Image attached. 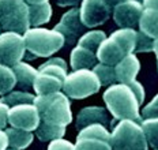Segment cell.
<instances>
[{
  "instance_id": "cell-1",
  "label": "cell",
  "mask_w": 158,
  "mask_h": 150,
  "mask_svg": "<svg viewBox=\"0 0 158 150\" xmlns=\"http://www.w3.org/2000/svg\"><path fill=\"white\" fill-rule=\"evenodd\" d=\"M104 101L108 110L116 120H132L139 122V101L128 85L114 83L104 93Z\"/></svg>"
},
{
  "instance_id": "cell-2",
  "label": "cell",
  "mask_w": 158,
  "mask_h": 150,
  "mask_svg": "<svg viewBox=\"0 0 158 150\" xmlns=\"http://www.w3.org/2000/svg\"><path fill=\"white\" fill-rule=\"evenodd\" d=\"M34 106L38 110L40 120L45 123L68 126L72 122L71 102L61 92L49 96H37L34 98Z\"/></svg>"
},
{
  "instance_id": "cell-3",
  "label": "cell",
  "mask_w": 158,
  "mask_h": 150,
  "mask_svg": "<svg viewBox=\"0 0 158 150\" xmlns=\"http://www.w3.org/2000/svg\"><path fill=\"white\" fill-rule=\"evenodd\" d=\"M25 48L33 57H48L64 47V37L56 30L44 27L29 29L22 35Z\"/></svg>"
},
{
  "instance_id": "cell-4",
  "label": "cell",
  "mask_w": 158,
  "mask_h": 150,
  "mask_svg": "<svg viewBox=\"0 0 158 150\" xmlns=\"http://www.w3.org/2000/svg\"><path fill=\"white\" fill-rule=\"evenodd\" d=\"M112 150H149L140 124L132 120H120L110 134Z\"/></svg>"
},
{
  "instance_id": "cell-5",
  "label": "cell",
  "mask_w": 158,
  "mask_h": 150,
  "mask_svg": "<svg viewBox=\"0 0 158 150\" xmlns=\"http://www.w3.org/2000/svg\"><path fill=\"white\" fill-rule=\"evenodd\" d=\"M0 27L6 31L25 34L30 29L27 3L25 0H0Z\"/></svg>"
},
{
  "instance_id": "cell-6",
  "label": "cell",
  "mask_w": 158,
  "mask_h": 150,
  "mask_svg": "<svg viewBox=\"0 0 158 150\" xmlns=\"http://www.w3.org/2000/svg\"><path fill=\"white\" fill-rule=\"evenodd\" d=\"M61 89L67 97L81 100L98 93L101 83L91 70H77L67 74Z\"/></svg>"
},
{
  "instance_id": "cell-7",
  "label": "cell",
  "mask_w": 158,
  "mask_h": 150,
  "mask_svg": "<svg viewBox=\"0 0 158 150\" xmlns=\"http://www.w3.org/2000/svg\"><path fill=\"white\" fill-rule=\"evenodd\" d=\"M25 42L21 34L4 31L0 34V64L6 67H14L25 57Z\"/></svg>"
},
{
  "instance_id": "cell-8",
  "label": "cell",
  "mask_w": 158,
  "mask_h": 150,
  "mask_svg": "<svg viewBox=\"0 0 158 150\" xmlns=\"http://www.w3.org/2000/svg\"><path fill=\"white\" fill-rule=\"evenodd\" d=\"M86 26L81 22L79 18V8H71L61 17V21L53 27L57 33L64 37V44L72 47L78 42V40L86 33Z\"/></svg>"
},
{
  "instance_id": "cell-9",
  "label": "cell",
  "mask_w": 158,
  "mask_h": 150,
  "mask_svg": "<svg viewBox=\"0 0 158 150\" xmlns=\"http://www.w3.org/2000/svg\"><path fill=\"white\" fill-rule=\"evenodd\" d=\"M7 123L14 128L25 131H35L40 124V115L34 104H22L8 109Z\"/></svg>"
},
{
  "instance_id": "cell-10",
  "label": "cell",
  "mask_w": 158,
  "mask_h": 150,
  "mask_svg": "<svg viewBox=\"0 0 158 150\" xmlns=\"http://www.w3.org/2000/svg\"><path fill=\"white\" fill-rule=\"evenodd\" d=\"M110 17V7L104 0H82L79 18L86 27H97Z\"/></svg>"
},
{
  "instance_id": "cell-11",
  "label": "cell",
  "mask_w": 158,
  "mask_h": 150,
  "mask_svg": "<svg viewBox=\"0 0 158 150\" xmlns=\"http://www.w3.org/2000/svg\"><path fill=\"white\" fill-rule=\"evenodd\" d=\"M143 6L138 0H128L113 8V19L121 29H135L139 25Z\"/></svg>"
},
{
  "instance_id": "cell-12",
  "label": "cell",
  "mask_w": 158,
  "mask_h": 150,
  "mask_svg": "<svg viewBox=\"0 0 158 150\" xmlns=\"http://www.w3.org/2000/svg\"><path fill=\"white\" fill-rule=\"evenodd\" d=\"M126 56H128L127 51L112 37L105 38L97 51V60L101 64L110 67H114Z\"/></svg>"
},
{
  "instance_id": "cell-13",
  "label": "cell",
  "mask_w": 158,
  "mask_h": 150,
  "mask_svg": "<svg viewBox=\"0 0 158 150\" xmlns=\"http://www.w3.org/2000/svg\"><path fill=\"white\" fill-rule=\"evenodd\" d=\"M91 124H101L108 127L113 124V120H110V115L102 106H87L79 110L77 116V128L81 131L85 127Z\"/></svg>"
},
{
  "instance_id": "cell-14",
  "label": "cell",
  "mask_w": 158,
  "mask_h": 150,
  "mask_svg": "<svg viewBox=\"0 0 158 150\" xmlns=\"http://www.w3.org/2000/svg\"><path fill=\"white\" fill-rule=\"evenodd\" d=\"M140 70V63L135 53H131L126 56L120 63L114 66V73H116V81L118 83L128 85L130 82L135 81L138 73Z\"/></svg>"
},
{
  "instance_id": "cell-15",
  "label": "cell",
  "mask_w": 158,
  "mask_h": 150,
  "mask_svg": "<svg viewBox=\"0 0 158 150\" xmlns=\"http://www.w3.org/2000/svg\"><path fill=\"white\" fill-rule=\"evenodd\" d=\"M63 82L64 81L61 78L56 77V75L38 71L34 83H33V89L37 93V96H49V94L60 92L61 87H63Z\"/></svg>"
},
{
  "instance_id": "cell-16",
  "label": "cell",
  "mask_w": 158,
  "mask_h": 150,
  "mask_svg": "<svg viewBox=\"0 0 158 150\" xmlns=\"http://www.w3.org/2000/svg\"><path fill=\"white\" fill-rule=\"evenodd\" d=\"M12 73H14L15 81H16L15 86H18L19 89H21V92L22 90L27 92V90L33 89V83H34V79L38 73L34 67H31L30 64H27V63L21 61V63L15 64V66L12 67Z\"/></svg>"
},
{
  "instance_id": "cell-17",
  "label": "cell",
  "mask_w": 158,
  "mask_h": 150,
  "mask_svg": "<svg viewBox=\"0 0 158 150\" xmlns=\"http://www.w3.org/2000/svg\"><path fill=\"white\" fill-rule=\"evenodd\" d=\"M97 53L86 49L83 47H77L71 52V67L74 71L77 70H90L97 64Z\"/></svg>"
},
{
  "instance_id": "cell-18",
  "label": "cell",
  "mask_w": 158,
  "mask_h": 150,
  "mask_svg": "<svg viewBox=\"0 0 158 150\" xmlns=\"http://www.w3.org/2000/svg\"><path fill=\"white\" fill-rule=\"evenodd\" d=\"M139 31L150 37L151 40L158 38V10L143 8L142 17L139 19Z\"/></svg>"
},
{
  "instance_id": "cell-19",
  "label": "cell",
  "mask_w": 158,
  "mask_h": 150,
  "mask_svg": "<svg viewBox=\"0 0 158 150\" xmlns=\"http://www.w3.org/2000/svg\"><path fill=\"white\" fill-rule=\"evenodd\" d=\"M29 6V22L33 27H40L41 25L48 23L52 17V7L48 2L40 4H27Z\"/></svg>"
},
{
  "instance_id": "cell-20",
  "label": "cell",
  "mask_w": 158,
  "mask_h": 150,
  "mask_svg": "<svg viewBox=\"0 0 158 150\" xmlns=\"http://www.w3.org/2000/svg\"><path fill=\"white\" fill-rule=\"evenodd\" d=\"M6 135L8 139V148L16 149V150H23L33 142V132L30 131H25V130H19L14 128V127H10L6 128Z\"/></svg>"
},
{
  "instance_id": "cell-21",
  "label": "cell",
  "mask_w": 158,
  "mask_h": 150,
  "mask_svg": "<svg viewBox=\"0 0 158 150\" xmlns=\"http://www.w3.org/2000/svg\"><path fill=\"white\" fill-rule=\"evenodd\" d=\"M65 134V126H57V124H49L42 120H40V124L35 128V135L40 141H55V139L63 138Z\"/></svg>"
},
{
  "instance_id": "cell-22",
  "label": "cell",
  "mask_w": 158,
  "mask_h": 150,
  "mask_svg": "<svg viewBox=\"0 0 158 150\" xmlns=\"http://www.w3.org/2000/svg\"><path fill=\"white\" fill-rule=\"evenodd\" d=\"M112 38H114L128 55L135 52V45H136V30L135 29H118L114 33L110 34Z\"/></svg>"
},
{
  "instance_id": "cell-23",
  "label": "cell",
  "mask_w": 158,
  "mask_h": 150,
  "mask_svg": "<svg viewBox=\"0 0 158 150\" xmlns=\"http://www.w3.org/2000/svg\"><path fill=\"white\" fill-rule=\"evenodd\" d=\"M106 38L104 31L101 30H91V31H86L81 38L78 40V45L79 47H83L86 49L97 53L98 47L102 44V41Z\"/></svg>"
},
{
  "instance_id": "cell-24",
  "label": "cell",
  "mask_w": 158,
  "mask_h": 150,
  "mask_svg": "<svg viewBox=\"0 0 158 150\" xmlns=\"http://www.w3.org/2000/svg\"><path fill=\"white\" fill-rule=\"evenodd\" d=\"M35 96L29 92H21V90H16V92H10L8 94L3 96L0 98V102L6 104L8 108L15 105H22V104H34Z\"/></svg>"
},
{
  "instance_id": "cell-25",
  "label": "cell",
  "mask_w": 158,
  "mask_h": 150,
  "mask_svg": "<svg viewBox=\"0 0 158 150\" xmlns=\"http://www.w3.org/2000/svg\"><path fill=\"white\" fill-rule=\"evenodd\" d=\"M93 73L95 74V77L98 78L101 86H112L117 82L116 81V73H114V67L110 66H105V64H95L93 67Z\"/></svg>"
},
{
  "instance_id": "cell-26",
  "label": "cell",
  "mask_w": 158,
  "mask_h": 150,
  "mask_svg": "<svg viewBox=\"0 0 158 150\" xmlns=\"http://www.w3.org/2000/svg\"><path fill=\"white\" fill-rule=\"evenodd\" d=\"M147 145L158 149V119H143L140 123Z\"/></svg>"
},
{
  "instance_id": "cell-27",
  "label": "cell",
  "mask_w": 158,
  "mask_h": 150,
  "mask_svg": "<svg viewBox=\"0 0 158 150\" xmlns=\"http://www.w3.org/2000/svg\"><path fill=\"white\" fill-rule=\"evenodd\" d=\"M77 150H112L110 142L97 138H77Z\"/></svg>"
},
{
  "instance_id": "cell-28",
  "label": "cell",
  "mask_w": 158,
  "mask_h": 150,
  "mask_svg": "<svg viewBox=\"0 0 158 150\" xmlns=\"http://www.w3.org/2000/svg\"><path fill=\"white\" fill-rule=\"evenodd\" d=\"M16 81L12 68L0 64V96H6L15 87Z\"/></svg>"
},
{
  "instance_id": "cell-29",
  "label": "cell",
  "mask_w": 158,
  "mask_h": 150,
  "mask_svg": "<svg viewBox=\"0 0 158 150\" xmlns=\"http://www.w3.org/2000/svg\"><path fill=\"white\" fill-rule=\"evenodd\" d=\"M78 138H97L110 142V134L106 130V127L101 124H91L81 130L78 134Z\"/></svg>"
},
{
  "instance_id": "cell-30",
  "label": "cell",
  "mask_w": 158,
  "mask_h": 150,
  "mask_svg": "<svg viewBox=\"0 0 158 150\" xmlns=\"http://www.w3.org/2000/svg\"><path fill=\"white\" fill-rule=\"evenodd\" d=\"M153 42H154V40H151L150 37H147V35L143 34L142 31H136L135 52H151L153 51Z\"/></svg>"
},
{
  "instance_id": "cell-31",
  "label": "cell",
  "mask_w": 158,
  "mask_h": 150,
  "mask_svg": "<svg viewBox=\"0 0 158 150\" xmlns=\"http://www.w3.org/2000/svg\"><path fill=\"white\" fill-rule=\"evenodd\" d=\"M142 116L144 119H158V94L143 108Z\"/></svg>"
},
{
  "instance_id": "cell-32",
  "label": "cell",
  "mask_w": 158,
  "mask_h": 150,
  "mask_svg": "<svg viewBox=\"0 0 158 150\" xmlns=\"http://www.w3.org/2000/svg\"><path fill=\"white\" fill-rule=\"evenodd\" d=\"M48 150H77L75 145H72L70 141H65V139H55L49 143Z\"/></svg>"
},
{
  "instance_id": "cell-33",
  "label": "cell",
  "mask_w": 158,
  "mask_h": 150,
  "mask_svg": "<svg viewBox=\"0 0 158 150\" xmlns=\"http://www.w3.org/2000/svg\"><path fill=\"white\" fill-rule=\"evenodd\" d=\"M128 86L131 87V90H132L134 94L136 96V98H138V101H139V104L142 105V104H143V100H144V89H143V86H142V85H140L139 82H138L136 79L128 83Z\"/></svg>"
},
{
  "instance_id": "cell-34",
  "label": "cell",
  "mask_w": 158,
  "mask_h": 150,
  "mask_svg": "<svg viewBox=\"0 0 158 150\" xmlns=\"http://www.w3.org/2000/svg\"><path fill=\"white\" fill-rule=\"evenodd\" d=\"M8 106L6 104L0 102V130H3L7 126V115H8Z\"/></svg>"
},
{
  "instance_id": "cell-35",
  "label": "cell",
  "mask_w": 158,
  "mask_h": 150,
  "mask_svg": "<svg viewBox=\"0 0 158 150\" xmlns=\"http://www.w3.org/2000/svg\"><path fill=\"white\" fill-rule=\"evenodd\" d=\"M82 0H56L57 6L60 7H77Z\"/></svg>"
},
{
  "instance_id": "cell-36",
  "label": "cell",
  "mask_w": 158,
  "mask_h": 150,
  "mask_svg": "<svg viewBox=\"0 0 158 150\" xmlns=\"http://www.w3.org/2000/svg\"><path fill=\"white\" fill-rule=\"evenodd\" d=\"M8 148V139L7 135L3 130H0V150H6Z\"/></svg>"
},
{
  "instance_id": "cell-37",
  "label": "cell",
  "mask_w": 158,
  "mask_h": 150,
  "mask_svg": "<svg viewBox=\"0 0 158 150\" xmlns=\"http://www.w3.org/2000/svg\"><path fill=\"white\" fill-rule=\"evenodd\" d=\"M143 8L158 10V0H143Z\"/></svg>"
},
{
  "instance_id": "cell-38",
  "label": "cell",
  "mask_w": 158,
  "mask_h": 150,
  "mask_svg": "<svg viewBox=\"0 0 158 150\" xmlns=\"http://www.w3.org/2000/svg\"><path fill=\"white\" fill-rule=\"evenodd\" d=\"M105 3H106L108 6L112 8V7H116V6H118V4H121V3H124V2H128V0H104Z\"/></svg>"
},
{
  "instance_id": "cell-39",
  "label": "cell",
  "mask_w": 158,
  "mask_h": 150,
  "mask_svg": "<svg viewBox=\"0 0 158 150\" xmlns=\"http://www.w3.org/2000/svg\"><path fill=\"white\" fill-rule=\"evenodd\" d=\"M153 52L156 53V56L158 59V38L157 40H154V42H153Z\"/></svg>"
},
{
  "instance_id": "cell-40",
  "label": "cell",
  "mask_w": 158,
  "mask_h": 150,
  "mask_svg": "<svg viewBox=\"0 0 158 150\" xmlns=\"http://www.w3.org/2000/svg\"><path fill=\"white\" fill-rule=\"evenodd\" d=\"M27 4H40V3H45L48 0H25Z\"/></svg>"
},
{
  "instance_id": "cell-41",
  "label": "cell",
  "mask_w": 158,
  "mask_h": 150,
  "mask_svg": "<svg viewBox=\"0 0 158 150\" xmlns=\"http://www.w3.org/2000/svg\"><path fill=\"white\" fill-rule=\"evenodd\" d=\"M6 150H16V149H12V148H7Z\"/></svg>"
},
{
  "instance_id": "cell-42",
  "label": "cell",
  "mask_w": 158,
  "mask_h": 150,
  "mask_svg": "<svg viewBox=\"0 0 158 150\" xmlns=\"http://www.w3.org/2000/svg\"><path fill=\"white\" fill-rule=\"evenodd\" d=\"M0 30H2V27H0Z\"/></svg>"
},
{
  "instance_id": "cell-43",
  "label": "cell",
  "mask_w": 158,
  "mask_h": 150,
  "mask_svg": "<svg viewBox=\"0 0 158 150\" xmlns=\"http://www.w3.org/2000/svg\"><path fill=\"white\" fill-rule=\"evenodd\" d=\"M157 66H158V63H157Z\"/></svg>"
},
{
  "instance_id": "cell-44",
  "label": "cell",
  "mask_w": 158,
  "mask_h": 150,
  "mask_svg": "<svg viewBox=\"0 0 158 150\" xmlns=\"http://www.w3.org/2000/svg\"><path fill=\"white\" fill-rule=\"evenodd\" d=\"M156 150H158V149H156Z\"/></svg>"
}]
</instances>
